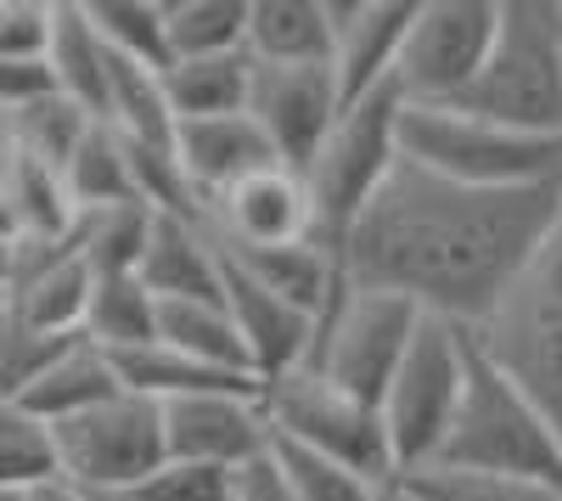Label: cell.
Returning <instances> with one entry per match:
<instances>
[{
    "mask_svg": "<svg viewBox=\"0 0 562 501\" xmlns=\"http://www.w3.org/2000/svg\"><path fill=\"white\" fill-rule=\"evenodd\" d=\"M79 338H90V344L108 349V355L153 344L158 338V299L147 293V282H140V277H97L90 304H85Z\"/></svg>",
    "mask_w": 562,
    "mask_h": 501,
    "instance_id": "83f0119b",
    "label": "cell"
},
{
    "mask_svg": "<svg viewBox=\"0 0 562 501\" xmlns=\"http://www.w3.org/2000/svg\"><path fill=\"white\" fill-rule=\"evenodd\" d=\"M164 450L175 463H203L237 474L270 450V423L259 389H214V394H180L158 405Z\"/></svg>",
    "mask_w": 562,
    "mask_h": 501,
    "instance_id": "4fadbf2b",
    "label": "cell"
},
{
    "mask_svg": "<svg viewBox=\"0 0 562 501\" xmlns=\"http://www.w3.org/2000/svg\"><path fill=\"white\" fill-rule=\"evenodd\" d=\"M562 187L479 192L394 164L338 248L344 277L411 299L422 315L479 327L557 237Z\"/></svg>",
    "mask_w": 562,
    "mask_h": 501,
    "instance_id": "6da1fadb",
    "label": "cell"
},
{
    "mask_svg": "<svg viewBox=\"0 0 562 501\" xmlns=\"http://www.w3.org/2000/svg\"><path fill=\"white\" fill-rule=\"evenodd\" d=\"M0 203L12 220V243H57L74 237V198L57 164H45L12 142H0Z\"/></svg>",
    "mask_w": 562,
    "mask_h": 501,
    "instance_id": "ffe728a7",
    "label": "cell"
},
{
    "mask_svg": "<svg viewBox=\"0 0 562 501\" xmlns=\"http://www.w3.org/2000/svg\"><path fill=\"white\" fill-rule=\"evenodd\" d=\"M259 405H265L270 439L315 450V457L344 463V468L378 479V485H400L383 412H378V405H366L360 394L338 389L333 378H321L310 367L281 372V378L259 383Z\"/></svg>",
    "mask_w": 562,
    "mask_h": 501,
    "instance_id": "52a82bcc",
    "label": "cell"
},
{
    "mask_svg": "<svg viewBox=\"0 0 562 501\" xmlns=\"http://www.w3.org/2000/svg\"><path fill=\"white\" fill-rule=\"evenodd\" d=\"M209 232L220 237V248L231 254H254V248H293V243H315V203L304 175L288 164H265L254 175H243L237 187H225L209 203Z\"/></svg>",
    "mask_w": 562,
    "mask_h": 501,
    "instance_id": "5bb4252c",
    "label": "cell"
},
{
    "mask_svg": "<svg viewBox=\"0 0 562 501\" xmlns=\"http://www.w3.org/2000/svg\"><path fill=\"white\" fill-rule=\"evenodd\" d=\"M63 344H68V338H52V333L29 327L23 315L0 299V394L23 400V389L45 372V360H52Z\"/></svg>",
    "mask_w": 562,
    "mask_h": 501,
    "instance_id": "e575fe53",
    "label": "cell"
},
{
    "mask_svg": "<svg viewBox=\"0 0 562 501\" xmlns=\"http://www.w3.org/2000/svg\"><path fill=\"white\" fill-rule=\"evenodd\" d=\"M416 327H422V310L411 299L383 293V288H360L344 277L333 304L315 315V344H310L304 367L333 378L349 394H360L366 405H383Z\"/></svg>",
    "mask_w": 562,
    "mask_h": 501,
    "instance_id": "ba28073f",
    "label": "cell"
},
{
    "mask_svg": "<svg viewBox=\"0 0 562 501\" xmlns=\"http://www.w3.org/2000/svg\"><path fill=\"white\" fill-rule=\"evenodd\" d=\"M248 7L254 0H164L169 63L248 52Z\"/></svg>",
    "mask_w": 562,
    "mask_h": 501,
    "instance_id": "4316f807",
    "label": "cell"
},
{
    "mask_svg": "<svg viewBox=\"0 0 562 501\" xmlns=\"http://www.w3.org/2000/svg\"><path fill=\"white\" fill-rule=\"evenodd\" d=\"M124 383H119V367L113 355L97 349L90 338H68L52 360H45V372L23 389V405L40 417V423H68L79 412H90V405L113 400Z\"/></svg>",
    "mask_w": 562,
    "mask_h": 501,
    "instance_id": "7402d4cb",
    "label": "cell"
},
{
    "mask_svg": "<svg viewBox=\"0 0 562 501\" xmlns=\"http://www.w3.org/2000/svg\"><path fill=\"white\" fill-rule=\"evenodd\" d=\"M248 85H254V57L231 52V57H192V63H169L164 68V102L175 124L186 119H225V113H248Z\"/></svg>",
    "mask_w": 562,
    "mask_h": 501,
    "instance_id": "cb8c5ba5",
    "label": "cell"
},
{
    "mask_svg": "<svg viewBox=\"0 0 562 501\" xmlns=\"http://www.w3.org/2000/svg\"><path fill=\"white\" fill-rule=\"evenodd\" d=\"M0 299H7V293H0Z\"/></svg>",
    "mask_w": 562,
    "mask_h": 501,
    "instance_id": "f6af8a7d",
    "label": "cell"
},
{
    "mask_svg": "<svg viewBox=\"0 0 562 501\" xmlns=\"http://www.w3.org/2000/svg\"><path fill=\"white\" fill-rule=\"evenodd\" d=\"M434 463L473 468V474H506V479H535V485L562 490V439L546 428V417L535 412V405L479 355L473 338H467V383H461L456 423H450Z\"/></svg>",
    "mask_w": 562,
    "mask_h": 501,
    "instance_id": "5b68a950",
    "label": "cell"
},
{
    "mask_svg": "<svg viewBox=\"0 0 562 501\" xmlns=\"http://www.w3.org/2000/svg\"><path fill=\"white\" fill-rule=\"evenodd\" d=\"M63 180H68V198H74L79 214L140 203L135 198V175H130V153H124V135L113 124H102V119L85 130V142L63 164ZM140 209H147V203H140Z\"/></svg>",
    "mask_w": 562,
    "mask_h": 501,
    "instance_id": "d4e9b609",
    "label": "cell"
},
{
    "mask_svg": "<svg viewBox=\"0 0 562 501\" xmlns=\"http://www.w3.org/2000/svg\"><path fill=\"white\" fill-rule=\"evenodd\" d=\"M220 299H225V315L237 327L243 349H248V367L259 383L281 378V372H299L310 360V344H315V315H304L299 304L276 299L265 282H254L248 270L225 254V282H220Z\"/></svg>",
    "mask_w": 562,
    "mask_h": 501,
    "instance_id": "2e32d148",
    "label": "cell"
},
{
    "mask_svg": "<svg viewBox=\"0 0 562 501\" xmlns=\"http://www.w3.org/2000/svg\"><path fill=\"white\" fill-rule=\"evenodd\" d=\"M57 0H0V63H45Z\"/></svg>",
    "mask_w": 562,
    "mask_h": 501,
    "instance_id": "8d00e7d4",
    "label": "cell"
},
{
    "mask_svg": "<svg viewBox=\"0 0 562 501\" xmlns=\"http://www.w3.org/2000/svg\"><path fill=\"white\" fill-rule=\"evenodd\" d=\"M52 439H57V474L85 496H124L169 463L158 400L130 389L68 423H52Z\"/></svg>",
    "mask_w": 562,
    "mask_h": 501,
    "instance_id": "30bf717a",
    "label": "cell"
},
{
    "mask_svg": "<svg viewBox=\"0 0 562 501\" xmlns=\"http://www.w3.org/2000/svg\"><path fill=\"white\" fill-rule=\"evenodd\" d=\"M7 277H12V243H0V293H7Z\"/></svg>",
    "mask_w": 562,
    "mask_h": 501,
    "instance_id": "ab89813d",
    "label": "cell"
},
{
    "mask_svg": "<svg viewBox=\"0 0 562 501\" xmlns=\"http://www.w3.org/2000/svg\"><path fill=\"white\" fill-rule=\"evenodd\" d=\"M52 479H63L52 423H40L23 400L0 394V490L29 496L34 485H52Z\"/></svg>",
    "mask_w": 562,
    "mask_h": 501,
    "instance_id": "f1b7e54d",
    "label": "cell"
},
{
    "mask_svg": "<svg viewBox=\"0 0 562 501\" xmlns=\"http://www.w3.org/2000/svg\"><path fill=\"white\" fill-rule=\"evenodd\" d=\"M400 113H405L400 85L366 90V97L344 102L333 135L310 158L304 187L315 203V243L321 248H333V254L344 248L349 225L360 220V209L378 198L389 169L400 164Z\"/></svg>",
    "mask_w": 562,
    "mask_h": 501,
    "instance_id": "8992f818",
    "label": "cell"
},
{
    "mask_svg": "<svg viewBox=\"0 0 562 501\" xmlns=\"http://www.w3.org/2000/svg\"><path fill=\"white\" fill-rule=\"evenodd\" d=\"M344 113L338 79L326 63L315 68H270L254 63V85H248V119L259 124L265 147L276 153V164L288 169H310V158L321 153V142L333 135Z\"/></svg>",
    "mask_w": 562,
    "mask_h": 501,
    "instance_id": "7c38bea8",
    "label": "cell"
},
{
    "mask_svg": "<svg viewBox=\"0 0 562 501\" xmlns=\"http://www.w3.org/2000/svg\"><path fill=\"white\" fill-rule=\"evenodd\" d=\"M45 68L52 85L74 108H85L90 119L108 113V74H113V52L102 45V34L90 29L85 0H57L52 7V45H45Z\"/></svg>",
    "mask_w": 562,
    "mask_h": 501,
    "instance_id": "603a6c76",
    "label": "cell"
},
{
    "mask_svg": "<svg viewBox=\"0 0 562 501\" xmlns=\"http://www.w3.org/2000/svg\"><path fill=\"white\" fill-rule=\"evenodd\" d=\"M0 501H23V496H18V490H0Z\"/></svg>",
    "mask_w": 562,
    "mask_h": 501,
    "instance_id": "ee69618b",
    "label": "cell"
},
{
    "mask_svg": "<svg viewBox=\"0 0 562 501\" xmlns=\"http://www.w3.org/2000/svg\"><path fill=\"white\" fill-rule=\"evenodd\" d=\"M231 485H237V474L225 468H203V463H164L153 479H140L130 496L135 501H231Z\"/></svg>",
    "mask_w": 562,
    "mask_h": 501,
    "instance_id": "d590c367",
    "label": "cell"
},
{
    "mask_svg": "<svg viewBox=\"0 0 562 501\" xmlns=\"http://www.w3.org/2000/svg\"><path fill=\"white\" fill-rule=\"evenodd\" d=\"M411 12L416 0H333V79L344 102L394 85Z\"/></svg>",
    "mask_w": 562,
    "mask_h": 501,
    "instance_id": "e0dca14e",
    "label": "cell"
},
{
    "mask_svg": "<svg viewBox=\"0 0 562 501\" xmlns=\"http://www.w3.org/2000/svg\"><path fill=\"white\" fill-rule=\"evenodd\" d=\"M400 158L456 187L518 192V187H562V142L524 135L467 108H416L400 113Z\"/></svg>",
    "mask_w": 562,
    "mask_h": 501,
    "instance_id": "3957f363",
    "label": "cell"
},
{
    "mask_svg": "<svg viewBox=\"0 0 562 501\" xmlns=\"http://www.w3.org/2000/svg\"><path fill=\"white\" fill-rule=\"evenodd\" d=\"M135 277L147 282V293L158 304H169V299H220L225 248L209 232V220H198V214H153Z\"/></svg>",
    "mask_w": 562,
    "mask_h": 501,
    "instance_id": "ac0fdd59",
    "label": "cell"
},
{
    "mask_svg": "<svg viewBox=\"0 0 562 501\" xmlns=\"http://www.w3.org/2000/svg\"><path fill=\"white\" fill-rule=\"evenodd\" d=\"M158 344L192 355V360H209L220 372L254 378L248 349H243L237 327H231V315H225V299H169V304H158Z\"/></svg>",
    "mask_w": 562,
    "mask_h": 501,
    "instance_id": "484cf974",
    "label": "cell"
},
{
    "mask_svg": "<svg viewBox=\"0 0 562 501\" xmlns=\"http://www.w3.org/2000/svg\"><path fill=\"white\" fill-rule=\"evenodd\" d=\"M0 243H12V220H7V203H0Z\"/></svg>",
    "mask_w": 562,
    "mask_h": 501,
    "instance_id": "60d3db41",
    "label": "cell"
},
{
    "mask_svg": "<svg viewBox=\"0 0 562 501\" xmlns=\"http://www.w3.org/2000/svg\"><path fill=\"white\" fill-rule=\"evenodd\" d=\"M389 501H411V496H405V490H400V485H394V490H389Z\"/></svg>",
    "mask_w": 562,
    "mask_h": 501,
    "instance_id": "7bdbcfd3",
    "label": "cell"
},
{
    "mask_svg": "<svg viewBox=\"0 0 562 501\" xmlns=\"http://www.w3.org/2000/svg\"><path fill=\"white\" fill-rule=\"evenodd\" d=\"M270 457L281 463V474L299 490V501H389V490H394V485H378V479H366L344 463H326L315 450L281 445V439H270Z\"/></svg>",
    "mask_w": 562,
    "mask_h": 501,
    "instance_id": "836d02e7",
    "label": "cell"
},
{
    "mask_svg": "<svg viewBox=\"0 0 562 501\" xmlns=\"http://www.w3.org/2000/svg\"><path fill=\"white\" fill-rule=\"evenodd\" d=\"M231 501H299V490L288 485V474H281V463L265 457L259 463H248V468H237V485H231Z\"/></svg>",
    "mask_w": 562,
    "mask_h": 501,
    "instance_id": "74e56055",
    "label": "cell"
},
{
    "mask_svg": "<svg viewBox=\"0 0 562 501\" xmlns=\"http://www.w3.org/2000/svg\"><path fill=\"white\" fill-rule=\"evenodd\" d=\"M97 288V270L85 265L74 237L57 243H12V277H7V304L29 327L52 338H79L85 304Z\"/></svg>",
    "mask_w": 562,
    "mask_h": 501,
    "instance_id": "9a60e30c",
    "label": "cell"
},
{
    "mask_svg": "<svg viewBox=\"0 0 562 501\" xmlns=\"http://www.w3.org/2000/svg\"><path fill=\"white\" fill-rule=\"evenodd\" d=\"M501 29V0H416L394 85L416 108H450L479 79Z\"/></svg>",
    "mask_w": 562,
    "mask_h": 501,
    "instance_id": "8fae6325",
    "label": "cell"
},
{
    "mask_svg": "<svg viewBox=\"0 0 562 501\" xmlns=\"http://www.w3.org/2000/svg\"><path fill=\"white\" fill-rule=\"evenodd\" d=\"M411 501H562V490L535 479H506V474H473V468H416L400 479Z\"/></svg>",
    "mask_w": 562,
    "mask_h": 501,
    "instance_id": "d6a6232c",
    "label": "cell"
},
{
    "mask_svg": "<svg viewBox=\"0 0 562 501\" xmlns=\"http://www.w3.org/2000/svg\"><path fill=\"white\" fill-rule=\"evenodd\" d=\"M467 338L562 439V220L540 259L501 293L479 327H467Z\"/></svg>",
    "mask_w": 562,
    "mask_h": 501,
    "instance_id": "277c9868",
    "label": "cell"
},
{
    "mask_svg": "<svg viewBox=\"0 0 562 501\" xmlns=\"http://www.w3.org/2000/svg\"><path fill=\"white\" fill-rule=\"evenodd\" d=\"M90 501H135V496H130V490H124V496H90Z\"/></svg>",
    "mask_w": 562,
    "mask_h": 501,
    "instance_id": "b9f144b4",
    "label": "cell"
},
{
    "mask_svg": "<svg viewBox=\"0 0 562 501\" xmlns=\"http://www.w3.org/2000/svg\"><path fill=\"white\" fill-rule=\"evenodd\" d=\"M147 225H153V209H140V203L97 209V214L74 220V243L97 277H135L140 248H147Z\"/></svg>",
    "mask_w": 562,
    "mask_h": 501,
    "instance_id": "1f68e13d",
    "label": "cell"
},
{
    "mask_svg": "<svg viewBox=\"0 0 562 501\" xmlns=\"http://www.w3.org/2000/svg\"><path fill=\"white\" fill-rule=\"evenodd\" d=\"M175 164L186 175V187H192L198 209L209 214V203L237 187L243 175L276 164V153L265 147V135L248 113H225V119H186L175 124Z\"/></svg>",
    "mask_w": 562,
    "mask_h": 501,
    "instance_id": "d6986e66",
    "label": "cell"
},
{
    "mask_svg": "<svg viewBox=\"0 0 562 501\" xmlns=\"http://www.w3.org/2000/svg\"><path fill=\"white\" fill-rule=\"evenodd\" d=\"M450 108L562 142V0H501L490 57Z\"/></svg>",
    "mask_w": 562,
    "mask_h": 501,
    "instance_id": "7a4b0ae2",
    "label": "cell"
},
{
    "mask_svg": "<svg viewBox=\"0 0 562 501\" xmlns=\"http://www.w3.org/2000/svg\"><path fill=\"white\" fill-rule=\"evenodd\" d=\"M461 383H467V327L422 315V327L378 405L400 479L439 457V445L456 423V405H461Z\"/></svg>",
    "mask_w": 562,
    "mask_h": 501,
    "instance_id": "9c48e42d",
    "label": "cell"
},
{
    "mask_svg": "<svg viewBox=\"0 0 562 501\" xmlns=\"http://www.w3.org/2000/svg\"><path fill=\"white\" fill-rule=\"evenodd\" d=\"M23 501H90V496H85V490H74L68 479H52V485H34Z\"/></svg>",
    "mask_w": 562,
    "mask_h": 501,
    "instance_id": "f35d334b",
    "label": "cell"
},
{
    "mask_svg": "<svg viewBox=\"0 0 562 501\" xmlns=\"http://www.w3.org/2000/svg\"><path fill=\"white\" fill-rule=\"evenodd\" d=\"M248 57L270 68H333V0H254Z\"/></svg>",
    "mask_w": 562,
    "mask_h": 501,
    "instance_id": "44dd1931",
    "label": "cell"
},
{
    "mask_svg": "<svg viewBox=\"0 0 562 501\" xmlns=\"http://www.w3.org/2000/svg\"><path fill=\"white\" fill-rule=\"evenodd\" d=\"M90 29L124 63H140L164 74L169 68V40H164V0H85Z\"/></svg>",
    "mask_w": 562,
    "mask_h": 501,
    "instance_id": "f546056e",
    "label": "cell"
},
{
    "mask_svg": "<svg viewBox=\"0 0 562 501\" xmlns=\"http://www.w3.org/2000/svg\"><path fill=\"white\" fill-rule=\"evenodd\" d=\"M90 124H97V119H90L85 108H74L63 90H52V97H40V102H29V108L0 119V142H12V147H23V153H34V158L63 169L74 158V147L85 142Z\"/></svg>",
    "mask_w": 562,
    "mask_h": 501,
    "instance_id": "4dcf8cb0",
    "label": "cell"
}]
</instances>
